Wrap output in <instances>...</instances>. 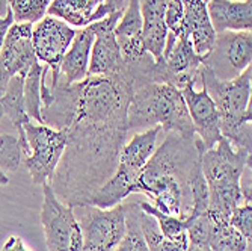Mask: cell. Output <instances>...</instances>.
<instances>
[{"label":"cell","mask_w":252,"mask_h":251,"mask_svg":"<svg viewBox=\"0 0 252 251\" xmlns=\"http://www.w3.org/2000/svg\"><path fill=\"white\" fill-rule=\"evenodd\" d=\"M23 162V151L17 136L0 135V170L17 171Z\"/></svg>","instance_id":"27"},{"label":"cell","mask_w":252,"mask_h":251,"mask_svg":"<svg viewBox=\"0 0 252 251\" xmlns=\"http://www.w3.org/2000/svg\"><path fill=\"white\" fill-rule=\"evenodd\" d=\"M47 14L65 21L71 28H86L91 23L107 17L112 11L106 3L95 6L91 0H53Z\"/></svg>","instance_id":"19"},{"label":"cell","mask_w":252,"mask_h":251,"mask_svg":"<svg viewBox=\"0 0 252 251\" xmlns=\"http://www.w3.org/2000/svg\"><path fill=\"white\" fill-rule=\"evenodd\" d=\"M188 251H212L210 247H199L193 244H188Z\"/></svg>","instance_id":"33"},{"label":"cell","mask_w":252,"mask_h":251,"mask_svg":"<svg viewBox=\"0 0 252 251\" xmlns=\"http://www.w3.org/2000/svg\"><path fill=\"white\" fill-rule=\"evenodd\" d=\"M204 2H205V3H207V2H210V0H204Z\"/></svg>","instance_id":"39"},{"label":"cell","mask_w":252,"mask_h":251,"mask_svg":"<svg viewBox=\"0 0 252 251\" xmlns=\"http://www.w3.org/2000/svg\"><path fill=\"white\" fill-rule=\"evenodd\" d=\"M142 28L144 21L141 15L139 0H128L115 28V38L126 64L137 62L148 55L142 41Z\"/></svg>","instance_id":"15"},{"label":"cell","mask_w":252,"mask_h":251,"mask_svg":"<svg viewBox=\"0 0 252 251\" xmlns=\"http://www.w3.org/2000/svg\"><path fill=\"white\" fill-rule=\"evenodd\" d=\"M158 126L165 133L183 138L196 136L181 91L169 83H145L133 89L128 112V132H141Z\"/></svg>","instance_id":"3"},{"label":"cell","mask_w":252,"mask_h":251,"mask_svg":"<svg viewBox=\"0 0 252 251\" xmlns=\"http://www.w3.org/2000/svg\"><path fill=\"white\" fill-rule=\"evenodd\" d=\"M8 6L17 23H38L44 15L53 0H6Z\"/></svg>","instance_id":"25"},{"label":"cell","mask_w":252,"mask_h":251,"mask_svg":"<svg viewBox=\"0 0 252 251\" xmlns=\"http://www.w3.org/2000/svg\"><path fill=\"white\" fill-rule=\"evenodd\" d=\"M23 86H25V77L17 74L14 76L5 93L0 96V103H2V109H3V115H6L9 118V121L12 123L14 129L18 133V141L21 145V151L23 156L29 154V145L26 141V135H25V124H28L31 121V118L26 113V108H25V94H23Z\"/></svg>","instance_id":"20"},{"label":"cell","mask_w":252,"mask_h":251,"mask_svg":"<svg viewBox=\"0 0 252 251\" xmlns=\"http://www.w3.org/2000/svg\"><path fill=\"white\" fill-rule=\"evenodd\" d=\"M252 61V34L251 31L242 32H222L216 35L213 52L204 59V65L210 67L218 74L222 65L226 62L228 68L225 80L237 77Z\"/></svg>","instance_id":"12"},{"label":"cell","mask_w":252,"mask_h":251,"mask_svg":"<svg viewBox=\"0 0 252 251\" xmlns=\"http://www.w3.org/2000/svg\"><path fill=\"white\" fill-rule=\"evenodd\" d=\"M160 132L162 129L158 126L136 132L130 141L124 144L115 173L95 192L91 200L93 206L100 209H110L117 204H121V201L133 194V186L136 185L137 177L156 150Z\"/></svg>","instance_id":"5"},{"label":"cell","mask_w":252,"mask_h":251,"mask_svg":"<svg viewBox=\"0 0 252 251\" xmlns=\"http://www.w3.org/2000/svg\"><path fill=\"white\" fill-rule=\"evenodd\" d=\"M165 6L166 0H139L141 15L144 21V47L147 53L154 58V61L162 59L168 36V28L165 25Z\"/></svg>","instance_id":"18"},{"label":"cell","mask_w":252,"mask_h":251,"mask_svg":"<svg viewBox=\"0 0 252 251\" xmlns=\"http://www.w3.org/2000/svg\"><path fill=\"white\" fill-rule=\"evenodd\" d=\"M126 211V225L127 230L123 241L113 251H148L142 230H141V208L137 203L124 204Z\"/></svg>","instance_id":"22"},{"label":"cell","mask_w":252,"mask_h":251,"mask_svg":"<svg viewBox=\"0 0 252 251\" xmlns=\"http://www.w3.org/2000/svg\"><path fill=\"white\" fill-rule=\"evenodd\" d=\"M0 251H29V250L26 248L25 242L21 241V238H18V236H9Z\"/></svg>","instance_id":"30"},{"label":"cell","mask_w":252,"mask_h":251,"mask_svg":"<svg viewBox=\"0 0 252 251\" xmlns=\"http://www.w3.org/2000/svg\"><path fill=\"white\" fill-rule=\"evenodd\" d=\"M79 209L77 221L82 229V251H113L123 241L127 225L124 204L100 209L93 204Z\"/></svg>","instance_id":"8"},{"label":"cell","mask_w":252,"mask_h":251,"mask_svg":"<svg viewBox=\"0 0 252 251\" xmlns=\"http://www.w3.org/2000/svg\"><path fill=\"white\" fill-rule=\"evenodd\" d=\"M93 44L94 32L91 26L76 29L74 39L61 61L58 83L73 85L88 77V67Z\"/></svg>","instance_id":"16"},{"label":"cell","mask_w":252,"mask_h":251,"mask_svg":"<svg viewBox=\"0 0 252 251\" xmlns=\"http://www.w3.org/2000/svg\"><path fill=\"white\" fill-rule=\"evenodd\" d=\"M230 222L246 241L251 242V239H252V206H251V203H243L242 206H237L230 216Z\"/></svg>","instance_id":"28"},{"label":"cell","mask_w":252,"mask_h":251,"mask_svg":"<svg viewBox=\"0 0 252 251\" xmlns=\"http://www.w3.org/2000/svg\"><path fill=\"white\" fill-rule=\"evenodd\" d=\"M3 39H5V35L0 34V50H2V45H3Z\"/></svg>","instance_id":"37"},{"label":"cell","mask_w":252,"mask_h":251,"mask_svg":"<svg viewBox=\"0 0 252 251\" xmlns=\"http://www.w3.org/2000/svg\"><path fill=\"white\" fill-rule=\"evenodd\" d=\"M66 147L50 180L55 195L73 209L91 204L112 177L127 143V120L77 110L66 130Z\"/></svg>","instance_id":"1"},{"label":"cell","mask_w":252,"mask_h":251,"mask_svg":"<svg viewBox=\"0 0 252 251\" xmlns=\"http://www.w3.org/2000/svg\"><path fill=\"white\" fill-rule=\"evenodd\" d=\"M139 221H141V230L145 244L148 247V251H188L189 241L186 233H183L175 239H169L163 236L157 225V221L151 215L145 214L144 211L141 212Z\"/></svg>","instance_id":"21"},{"label":"cell","mask_w":252,"mask_h":251,"mask_svg":"<svg viewBox=\"0 0 252 251\" xmlns=\"http://www.w3.org/2000/svg\"><path fill=\"white\" fill-rule=\"evenodd\" d=\"M29 154L25 159L33 185H49L66 147V132L45 124H25Z\"/></svg>","instance_id":"6"},{"label":"cell","mask_w":252,"mask_h":251,"mask_svg":"<svg viewBox=\"0 0 252 251\" xmlns=\"http://www.w3.org/2000/svg\"><path fill=\"white\" fill-rule=\"evenodd\" d=\"M215 222L216 227L210 241L212 251H251V242L234 229L230 221L215 219Z\"/></svg>","instance_id":"24"},{"label":"cell","mask_w":252,"mask_h":251,"mask_svg":"<svg viewBox=\"0 0 252 251\" xmlns=\"http://www.w3.org/2000/svg\"><path fill=\"white\" fill-rule=\"evenodd\" d=\"M32 23H14L5 35L0 50V96L14 76L25 77L39 62L32 45Z\"/></svg>","instance_id":"11"},{"label":"cell","mask_w":252,"mask_h":251,"mask_svg":"<svg viewBox=\"0 0 252 251\" xmlns=\"http://www.w3.org/2000/svg\"><path fill=\"white\" fill-rule=\"evenodd\" d=\"M198 82L202 88H205L216 106L220 135L234 148L251 151L252 67L249 65L231 80H220L210 67L202 64L199 68Z\"/></svg>","instance_id":"2"},{"label":"cell","mask_w":252,"mask_h":251,"mask_svg":"<svg viewBox=\"0 0 252 251\" xmlns=\"http://www.w3.org/2000/svg\"><path fill=\"white\" fill-rule=\"evenodd\" d=\"M74 35L76 29L52 15H44L32 29V45L36 59L44 62L52 72V83L49 88H55L58 83L61 61L71 45Z\"/></svg>","instance_id":"9"},{"label":"cell","mask_w":252,"mask_h":251,"mask_svg":"<svg viewBox=\"0 0 252 251\" xmlns=\"http://www.w3.org/2000/svg\"><path fill=\"white\" fill-rule=\"evenodd\" d=\"M251 164V151L234 148L223 136L202 153L201 168L209 189V214L216 221H230L233 211L243 201L240 179Z\"/></svg>","instance_id":"4"},{"label":"cell","mask_w":252,"mask_h":251,"mask_svg":"<svg viewBox=\"0 0 252 251\" xmlns=\"http://www.w3.org/2000/svg\"><path fill=\"white\" fill-rule=\"evenodd\" d=\"M207 12L216 34L242 32L252 28V0H210Z\"/></svg>","instance_id":"17"},{"label":"cell","mask_w":252,"mask_h":251,"mask_svg":"<svg viewBox=\"0 0 252 251\" xmlns=\"http://www.w3.org/2000/svg\"><path fill=\"white\" fill-rule=\"evenodd\" d=\"M139 208L145 214L151 215L157 221V225H158V229H160V232H162L163 236H166L169 239H175V238L181 236L183 233H186L188 224H186L185 219H180L177 216H172V215L160 212L158 209H156L153 206V204H150L147 201L139 203Z\"/></svg>","instance_id":"26"},{"label":"cell","mask_w":252,"mask_h":251,"mask_svg":"<svg viewBox=\"0 0 252 251\" xmlns=\"http://www.w3.org/2000/svg\"><path fill=\"white\" fill-rule=\"evenodd\" d=\"M104 3L110 8L112 12H115V11L124 9V6H126V0H104Z\"/></svg>","instance_id":"32"},{"label":"cell","mask_w":252,"mask_h":251,"mask_svg":"<svg viewBox=\"0 0 252 251\" xmlns=\"http://www.w3.org/2000/svg\"><path fill=\"white\" fill-rule=\"evenodd\" d=\"M12 25H14V15H12L11 9H8L6 15L0 17V34L6 35L8 29H9V28H11Z\"/></svg>","instance_id":"31"},{"label":"cell","mask_w":252,"mask_h":251,"mask_svg":"<svg viewBox=\"0 0 252 251\" xmlns=\"http://www.w3.org/2000/svg\"><path fill=\"white\" fill-rule=\"evenodd\" d=\"M91 2H93L95 6H100L101 3H104V0H91Z\"/></svg>","instance_id":"36"},{"label":"cell","mask_w":252,"mask_h":251,"mask_svg":"<svg viewBox=\"0 0 252 251\" xmlns=\"http://www.w3.org/2000/svg\"><path fill=\"white\" fill-rule=\"evenodd\" d=\"M3 117V109H2V103H0V120Z\"/></svg>","instance_id":"38"},{"label":"cell","mask_w":252,"mask_h":251,"mask_svg":"<svg viewBox=\"0 0 252 251\" xmlns=\"http://www.w3.org/2000/svg\"><path fill=\"white\" fill-rule=\"evenodd\" d=\"M183 3V36H186L196 55L207 58L216 44V32L207 12L204 0H181Z\"/></svg>","instance_id":"14"},{"label":"cell","mask_w":252,"mask_h":251,"mask_svg":"<svg viewBox=\"0 0 252 251\" xmlns=\"http://www.w3.org/2000/svg\"><path fill=\"white\" fill-rule=\"evenodd\" d=\"M123 11H115L89 25L94 32V44L91 49L88 76H115L126 72V61L115 38V28Z\"/></svg>","instance_id":"10"},{"label":"cell","mask_w":252,"mask_h":251,"mask_svg":"<svg viewBox=\"0 0 252 251\" xmlns=\"http://www.w3.org/2000/svg\"><path fill=\"white\" fill-rule=\"evenodd\" d=\"M180 91L186 102L196 136L201 140L205 150L213 148L222 138V135L219 129V115L212 97L205 88L201 86V89H198L195 82L186 83Z\"/></svg>","instance_id":"13"},{"label":"cell","mask_w":252,"mask_h":251,"mask_svg":"<svg viewBox=\"0 0 252 251\" xmlns=\"http://www.w3.org/2000/svg\"><path fill=\"white\" fill-rule=\"evenodd\" d=\"M42 65L35 64L28 74L25 76V86H23V94H25V108L28 117L32 120H36L38 124L42 123L41 117V79H42Z\"/></svg>","instance_id":"23"},{"label":"cell","mask_w":252,"mask_h":251,"mask_svg":"<svg viewBox=\"0 0 252 251\" xmlns=\"http://www.w3.org/2000/svg\"><path fill=\"white\" fill-rule=\"evenodd\" d=\"M183 3L181 0H166L165 6V25L168 32L174 34L177 38L183 36Z\"/></svg>","instance_id":"29"},{"label":"cell","mask_w":252,"mask_h":251,"mask_svg":"<svg viewBox=\"0 0 252 251\" xmlns=\"http://www.w3.org/2000/svg\"><path fill=\"white\" fill-rule=\"evenodd\" d=\"M8 9H9V6H8L6 0H0V14H6Z\"/></svg>","instance_id":"35"},{"label":"cell","mask_w":252,"mask_h":251,"mask_svg":"<svg viewBox=\"0 0 252 251\" xmlns=\"http://www.w3.org/2000/svg\"><path fill=\"white\" fill-rule=\"evenodd\" d=\"M41 224L47 251H82L83 236L74 209L63 204L50 185H44Z\"/></svg>","instance_id":"7"},{"label":"cell","mask_w":252,"mask_h":251,"mask_svg":"<svg viewBox=\"0 0 252 251\" xmlns=\"http://www.w3.org/2000/svg\"><path fill=\"white\" fill-rule=\"evenodd\" d=\"M9 183V177H8V174L3 171V170H0V186H5V185H8Z\"/></svg>","instance_id":"34"}]
</instances>
